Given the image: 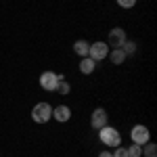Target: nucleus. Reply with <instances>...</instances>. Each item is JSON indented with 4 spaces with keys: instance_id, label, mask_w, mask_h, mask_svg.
Segmentation results:
<instances>
[{
    "instance_id": "nucleus-1",
    "label": "nucleus",
    "mask_w": 157,
    "mask_h": 157,
    "mask_svg": "<svg viewBox=\"0 0 157 157\" xmlns=\"http://www.w3.org/2000/svg\"><path fill=\"white\" fill-rule=\"evenodd\" d=\"M98 138H101L103 145H107V147H120L121 145L120 132H117L115 128H111V126H103V128L98 130Z\"/></svg>"
},
{
    "instance_id": "nucleus-2",
    "label": "nucleus",
    "mask_w": 157,
    "mask_h": 157,
    "mask_svg": "<svg viewBox=\"0 0 157 157\" xmlns=\"http://www.w3.org/2000/svg\"><path fill=\"white\" fill-rule=\"evenodd\" d=\"M32 117H34L36 124H46L52 117V107L48 103H38L36 107L32 109Z\"/></svg>"
},
{
    "instance_id": "nucleus-3",
    "label": "nucleus",
    "mask_w": 157,
    "mask_h": 157,
    "mask_svg": "<svg viewBox=\"0 0 157 157\" xmlns=\"http://www.w3.org/2000/svg\"><path fill=\"white\" fill-rule=\"evenodd\" d=\"M88 57L92 61H103L109 57V46L107 42H94V44H90V48H88Z\"/></svg>"
},
{
    "instance_id": "nucleus-4",
    "label": "nucleus",
    "mask_w": 157,
    "mask_h": 157,
    "mask_svg": "<svg viewBox=\"0 0 157 157\" xmlns=\"http://www.w3.org/2000/svg\"><path fill=\"white\" fill-rule=\"evenodd\" d=\"M57 84H59V73H55V71H44L42 75H40V86H42L44 90L55 92V90H57Z\"/></svg>"
},
{
    "instance_id": "nucleus-5",
    "label": "nucleus",
    "mask_w": 157,
    "mask_h": 157,
    "mask_svg": "<svg viewBox=\"0 0 157 157\" xmlns=\"http://www.w3.org/2000/svg\"><path fill=\"white\" fill-rule=\"evenodd\" d=\"M130 136H132V143L134 145H145V143H149V128L147 126H143V124H138V126H134L132 132H130Z\"/></svg>"
},
{
    "instance_id": "nucleus-6",
    "label": "nucleus",
    "mask_w": 157,
    "mask_h": 157,
    "mask_svg": "<svg viewBox=\"0 0 157 157\" xmlns=\"http://www.w3.org/2000/svg\"><path fill=\"white\" fill-rule=\"evenodd\" d=\"M126 40H128V38H126V32H124L121 27H113V29L109 32V44H107V46L121 48V44H124Z\"/></svg>"
},
{
    "instance_id": "nucleus-7",
    "label": "nucleus",
    "mask_w": 157,
    "mask_h": 157,
    "mask_svg": "<svg viewBox=\"0 0 157 157\" xmlns=\"http://www.w3.org/2000/svg\"><path fill=\"white\" fill-rule=\"evenodd\" d=\"M90 124L94 130H101L103 126H107V111L103 107H97L92 111V117H90Z\"/></svg>"
},
{
    "instance_id": "nucleus-8",
    "label": "nucleus",
    "mask_w": 157,
    "mask_h": 157,
    "mask_svg": "<svg viewBox=\"0 0 157 157\" xmlns=\"http://www.w3.org/2000/svg\"><path fill=\"white\" fill-rule=\"evenodd\" d=\"M52 117L59 121V124H65V121H69V117H71V109L67 107V105H59V107L52 109Z\"/></svg>"
},
{
    "instance_id": "nucleus-9",
    "label": "nucleus",
    "mask_w": 157,
    "mask_h": 157,
    "mask_svg": "<svg viewBox=\"0 0 157 157\" xmlns=\"http://www.w3.org/2000/svg\"><path fill=\"white\" fill-rule=\"evenodd\" d=\"M94 65H97V63L90 59V57H84V59L80 61V71L84 73V75H88V73L94 71Z\"/></svg>"
},
{
    "instance_id": "nucleus-10",
    "label": "nucleus",
    "mask_w": 157,
    "mask_h": 157,
    "mask_svg": "<svg viewBox=\"0 0 157 157\" xmlns=\"http://www.w3.org/2000/svg\"><path fill=\"white\" fill-rule=\"evenodd\" d=\"M88 48H90V44H88L86 40H78V42L73 44L75 55H80V57H88Z\"/></svg>"
},
{
    "instance_id": "nucleus-11",
    "label": "nucleus",
    "mask_w": 157,
    "mask_h": 157,
    "mask_svg": "<svg viewBox=\"0 0 157 157\" xmlns=\"http://www.w3.org/2000/svg\"><path fill=\"white\" fill-rule=\"evenodd\" d=\"M124 61H126V52H124L121 48H113L111 50V63H113V65H121Z\"/></svg>"
},
{
    "instance_id": "nucleus-12",
    "label": "nucleus",
    "mask_w": 157,
    "mask_h": 157,
    "mask_svg": "<svg viewBox=\"0 0 157 157\" xmlns=\"http://www.w3.org/2000/svg\"><path fill=\"white\" fill-rule=\"evenodd\" d=\"M145 149H143V153H145V157H157V145L155 143H151V140H149V143H145Z\"/></svg>"
},
{
    "instance_id": "nucleus-13",
    "label": "nucleus",
    "mask_w": 157,
    "mask_h": 157,
    "mask_svg": "<svg viewBox=\"0 0 157 157\" xmlns=\"http://www.w3.org/2000/svg\"><path fill=\"white\" fill-rule=\"evenodd\" d=\"M121 50L126 52V57H128V55H134V52H136V42H132V40H126V42L121 44Z\"/></svg>"
},
{
    "instance_id": "nucleus-14",
    "label": "nucleus",
    "mask_w": 157,
    "mask_h": 157,
    "mask_svg": "<svg viewBox=\"0 0 157 157\" xmlns=\"http://www.w3.org/2000/svg\"><path fill=\"white\" fill-rule=\"evenodd\" d=\"M140 155H143V147L140 145L132 143V147H128V157H140Z\"/></svg>"
},
{
    "instance_id": "nucleus-15",
    "label": "nucleus",
    "mask_w": 157,
    "mask_h": 157,
    "mask_svg": "<svg viewBox=\"0 0 157 157\" xmlns=\"http://www.w3.org/2000/svg\"><path fill=\"white\" fill-rule=\"evenodd\" d=\"M113 157H128V149H126V147H117V149L113 151Z\"/></svg>"
},
{
    "instance_id": "nucleus-16",
    "label": "nucleus",
    "mask_w": 157,
    "mask_h": 157,
    "mask_svg": "<svg viewBox=\"0 0 157 157\" xmlns=\"http://www.w3.org/2000/svg\"><path fill=\"white\" fill-rule=\"evenodd\" d=\"M117 4L124 6V9H132L134 4H136V0H117Z\"/></svg>"
},
{
    "instance_id": "nucleus-17",
    "label": "nucleus",
    "mask_w": 157,
    "mask_h": 157,
    "mask_svg": "<svg viewBox=\"0 0 157 157\" xmlns=\"http://www.w3.org/2000/svg\"><path fill=\"white\" fill-rule=\"evenodd\" d=\"M98 157H113V153H109V151H103V153H98Z\"/></svg>"
}]
</instances>
